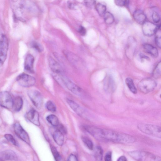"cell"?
<instances>
[{"instance_id":"1","label":"cell","mask_w":161,"mask_h":161,"mask_svg":"<svg viewBox=\"0 0 161 161\" xmlns=\"http://www.w3.org/2000/svg\"><path fill=\"white\" fill-rule=\"evenodd\" d=\"M136 139L128 134L108 129L101 130L100 141H111L116 143L128 144L135 143Z\"/></svg>"},{"instance_id":"2","label":"cell","mask_w":161,"mask_h":161,"mask_svg":"<svg viewBox=\"0 0 161 161\" xmlns=\"http://www.w3.org/2000/svg\"><path fill=\"white\" fill-rule=\"evenodd\" d=\"M128 155L134 159L138 161H161V158L151 153L141 151H136L128 152Z\"/></svg>"},{"instance_id":"3","label":"cell","mask_w":161,"mask_h":161,"mask_svg":"<svg viewBox=\"0 0 161 161\" xmlns=\"http://www.w3.org/2000/svg\"><path fill=\"white\" fill-rule=\"evenodd\" d=\"M138 129L142 132L153 137L160 139L161 130L160 127L154 125L139 124Z\"/></svg>"},{"instance_id":"4","label":"cell","mask_w":161,"mask_h":161,"mask_svg":"<svg viewBox=\"0 0 161 161\" xmlns=\"http://www.w3.org/2000/svg\"><path fill=\"white\" fill-rule=\"evenodd\" d=\"M156 83L152 78H147L142 79L138 84L139 91L144 94L148 93L153 91L156 87Z\"/></svg>"},{"instance_id":"5","label":"cell","mask_w":161,"mask_h":161,"mask_svg":"<svg viewBox=\"0 0 161 161\" xmlns=\"http://www.w3.org/2000/svg\"><path fill=\"white\" fill-rule=\"evenodd\" d=\"M8 48V38L5 35L2 34L0 37V68L3 65L7 58Z\"/></svg>"},{"instance_id":"6","label":"cell","mask_w":161,"mask_h":161,"mask_svg":"<svg viewBox=\"0 0 161 161\" xmlns=\"http://www.w3.org/2000/svg\"><path fill=\"white\" fill-rule=\"evenodd\" d=\"M28 95L33 104L38 109H41L43 105V98L41 94L35 90L28 92Z\"/></svg>"},{"instance_id":"7","label":"cell","mask_w":161,"mask_h":161,"mask_svg":"<svg viewBox=\"0 0 161 161\" xmlns=\"http://www.w3.org/2000/svg\"><path fill=\"white\" fill-rule=\"evenodd\" d=\"M13 99L10 94L8 92L4 91L0 93V106L9 110L13 109Z\"/></svg>"},{"instance_id":"8","label":"cell","mask_w":161,"mask_h":161,"mask_svg":"<svg viewBox=\"0 0 161 161\" xmlns=\"http://www.w3.org/2000/svg\"><path fill=\"white\" fill-rule=\"evenodd\" d=\"M16 80L21 86L24 87H32L36 83V80L34 77L25 73L19 75Z\"/></svg>"},{"instance_id":"9","label":"cell","mask_w":161,"mask_h":161,"mask_svg":"<svg viewBox=\"0 0 161 161\" xmlns=\"http://www.w3.org/2000/svg\"><path fill=\"white\" fill-rule=\"evenodd\" d=\"M62 84L70 91L74 94L80 96L81 95L82 91L77 85L72 81L63 74L60 75Z\"/></svg>"},{"instance_id":"10","label":"cell","mask_w":161,"mask_h":161,"mask_svg":"<svg viewBox=\"0 0 161 161\" xmlns=\"http://www.w3.org/2000/svg\"><path fill=\"white\" fill-rule=\"evenodd\" d=\"M13 127L14 132L17 136L26 143L30 144L31 142L28 134L20 124L18 123H16Z\"/></svg>"},{"instance_id":"11","label":"cell","mask_w":161,"mask_h":161,"mask_svg":"<svg viewBox=\"0 0 161 161\" xmlns=\"http://www.w3.org/2000/svg\"><path fill=\"white\" fill-rule=\"evenodd\" d=\"M136 46V39L133 37H129L126 49V54L128 58L131 59L133 58L135 55Z\"/></svg>"},{"instance_id":"12","label":"cell","mask_w":161,"mask_h":161,"mask_svg":"<svg viewBox=\"0 0 161 161\" xmlns=\"http://www.w3.org/2000/svg\"><path fill=\"white\" fill-rule=\"evenodd\" d=\"M159 26L150 22H145L142 25V31L144 34L150 37L155 34Z\"/></svg>"},{"instance_id":"13","label":"cell","mask_w":161,"mask_h":161,"mask_svg":"<svg viewBox=\"0 0 161 161\" xmlns=\"http://www.w3.org/2000/svg\"><path fill=\"white\" fill-rule=\"evenodd\" d=\"M104 88L105 91L108 93H111L114 92L116 86L115 82L112 77L110 75H107L104 80Z\"/></svg>"},{"instance_id":"14","label":"cell","mask_w":161,"mask_h":161,"mask_svg":"<svg viewBox=\"0 0 161 161\" xmlns=\"http://www.w3.org/2000/svg\"><path fill=\"white\" fill-rule=\"evenodd\" d=\"M26 117L30 122L37 126H39L40 122L38 112L34 109L30 110L26 113Z\"/></svg>"},{"instance_id":"15","label":"cell","mask_w":161,"mask_h":161,"mask_svg":"<svg viewBox=\"0 0 161 161\" xmlns=\"http://www.w3.org/2000/svg\"><path fill=\"white\" fill-rule=\"evenodd\" d=\"M48 62L51 69L54 74L60 75L63 74V71L61 66L54 59L51 57H49Z\"/></svg>"},{"instance_id":"16","label":"cell","mask_w":161,"mask_h":161,"mask_svg":"<svg viewBox=\"0 0 161 161\" xmlns=\"http://www.w3.org/2000/svg\"><path fill=\"white\" fill-rule=\"evenodd\" d=\"M18 159L16 153L11 150H6L0 153V160L15 161Z\"/></svg>"},{"instance_id":"17","label":"cell","mask_w":161,"mask_h":161,"mask_svg":"<svg viewBox=\"0 0 161 161\" xmlns=\"http://www.w3.org/2000/svg\"><path fill=\"white\" fill-rule=\"evenodd\" d=\"M34 62V58L33 55L30 54L27 55L25 59L24 63L25 70L30 73H33Z\"/></svg>"},{"instance_id":"18","label":"cell","mask_w":161,"mask_h":161,"mask_svg":"<svg viewBox=\"0 0 161 161\" xmlns=\"http://www.w3.org/2000/svg\"><path fill=\"white\" fill-rule=\"evenodd\" d=\"M67 102L72 109L80 116H83L85 112L83 109L73 101L70 99L67 100Z\"/></svg>"},{"instance_id":"19","label":"cell","mask_w":161,"mask_h":161,"mask_svg":"<svg viewBox=\"0 0 161 161\" xmlns=\"http://www.w3.org/2000/svg\"><path fill=\"white\" fill-rule=\"evenodd\" d=\"M134 19L138 24L143 25L146 22V17L144 13L141 10H137L133 13Z\"/></svg>"},{"instance_id":"20","label":"cell","mask_w":161,"mask_h":161,"mask_svg":"<svg viewBox=\"0 0 161 161\" xmlns=\"http://www.w3.org/2000/svg\"><path fill=\"white\" fill-rule=\"evenodd\" d=\"M53 137L54 141L58 145L62 146L64 143V134L57 129L53 133Z\"/></svg>"},{"instance_id":"21","label":"cell","mask_w":161,"mask_h":161,"mask_svg":"<svg viewBox=\"0 0 161 161\" xmlns=\"http://www.w3.org/2000/svg\"><path fill=\"white\" fill-rule=\"evenodd\" d=\"M143 47L144 51L152 57L156 58L158 57V50L154 46L150 44H146L143 45Z\"/></svg>"},{"instance_id":"22","label":"cell","mask_w":161,"mask_h":161,"mask_svg":"<svg viewBox=\"0 0 161 161\" xmlns=\"http://www.w3.org/2000/svg\"><path fill=\"white\" fill-rule=\"evenodd\" d=\"M23 104L22 98L20 96H17L14 99L13 109L16 112H19L22 109Z\"/></svg>"},{"instance_id":"23","label":"cell","mask_w":161,"mask_h":161,"mask_svg":"<svg viewBox=\"0 0 161 161\" xmlns=\"http://www.w3.org/2000/svg\"><path fill=\"white\" fill-rule=\"evenodd\" d=\"M64 53L66 58L69 61L75 65L78 64L79 62V59L74 53L67 50L64 51Z\"/></svg>"},{"instance_id":"24","label":"cell","mask_w":161,"mask_h":161,"mask_svg":"<svg viewBox=\"0 0 161 161\" xmlns=\"http://www.w3.org/2000/svg\"><path fill=\"white\" fill-rule=\"evenodd\" d=\"M125 83L130 90L132 93L134 94L137 93V89L132 78L130 77L127 78L125 80Z\"/></svg>"},{"instance_id":"25","label":"cell","mask_w":161,"mask_h":161,"mask_svg":"<svg viewBox=\"0 0 161 161\" xmlns=\"http://www.w3.org/2000/svg\"><path fill=\"white\" fill-rule=\"evenodd\" d=\"M46 120L53 126L57 127L59 125L58 118L55 115H50L46 117Z\"/></svg>"},{"instance_id":"26","label":"cell","mask_w":161,"mask_h":161,"mask_svg":"<svg viewBox=\"0 0 161 161\" xmlns=\"http://www.w3.org/2000/svg\"><path fill=\"white\" fill-rule=\"evenodd\" d=\"M155 34V44L158 47L160 48L161 46V30L160 25L159 26Z\"/></svg>"},{"instance_id":"27","label":"cell","mask_w":161,"mask_h":161,"mask_svg":"<svg viewBox=\"0 0 161 161\" xmlns=\"http://www.w3.org/2000/svg\"><path fill=\"white\" fill-rule=\"evenodd\" d=\"M103 17L104 22L107 24H111L114 22L115 18L113 15L109 12H106Z\"/></svg>"},{"instance_id":"28","label":"cell","mask_w":161,"mask_h":161,"mask_svg":"<svg viewBox=\"0 0 161 161\" xmlns=\"http://www.w3.org/2000/svg\"><path fill=\"white\" fill-rule=\"evenodd\" d=\"M161 61H159L155 66L152 75L154 78L158 79L160 77L161 75Z\"/></svg>"},{"instance_id":"29","label":"cell","mask_w":161,"mask_h":161,"mask_svg":"<svg viewBox=\"0 0 161 161\" xmlns=\"http://www.w3.org/2000/svg\"><path fill=\"white\" fill-rule=\"evenodd\" d=\"M95 8L99 15L101 17H103L106 12V6L99 3L96 5Z\"/></svg>"},{"instance_id":"30","label":"cell","mask_w":161,"mask_h":161,"mask_svg":"<svg viewBox=\"0 0 161 161\" xmlns=\"http://www.w3.org/2000/svg\"><path fill=\"white\" fill-rule=\"evenodd\" d=\"M103 151L101 147L97 146L96 149L94 156L96 159L98 161L102 160L103 158Z\"/></svg>"},{"instance_id":"31","label":"cell","mask_w":161,"mask_h":161,"mask_svg":"<svg viewBox=\"0 0 161 161\" xmlns=\"http://www.w3.org/2000/svg\"><path fill=\"white\" fill-rule=\"evenodd\" d=\"M82 140L88 148L92 150L93 149V144L92 141L87 137H84L82 138Z\"/></svg>"},{"instance_id":"32","label":"cell","mask_w":161,"mask_h":161,"mask_svg":"<svg viewBox=\"0 0 161 161\" xmlns=\"http://www.w3.org/2000/svg\"><path fill=\"white\" fill-rule=\"evenodd\" d=\"M51 149L53 155V157H54L56 160H61V157L55 147L51 146Z\"/></svg>"},{"instance_id":"33","label":"cell","mask_w":161,"mask_h":161,"mask_svg":"<svg viewBox=\"0 0 161 161\" xmlns=\"http://www.w3.org/2000/svg\"><path fill=\"white\" fill-rule=\"evenodd\" d=\"M84 4L87 7L92 9L96 7V0H84Z\"/></svg>"},{"instance_id":"34","label":"cell","mask_w":161,"mask_h":161,"mask_svg":"<svg viewBox=\"0 0 161 161\" xmlns=\"http://www.w3.org/2000/svg\"><path fill=\"white\" fill-rule=\"evenodd\" d=\"M46 106L47 109L52 112H54L56 111V105L54 103L50 101H49L47 102Z\"/></svg>"},{"instance_id":"35","label":"cell","mask_w":161,"mask_h":161,"mask_svg":"<svg viewBox=\"0 0 161 161\" xmlns=\"http://www.w3.org/2000/svg\"><path fill=\"white\" fill-rule=\"evenodd\" d=\"M129 0H115V4L118 6L123 7L128 6Z\"/></svg>"},{"instance_id":"36","label":"cell","mask_w":161,"mask_h":161,"mask_svg":"<svg viewBox=\"0 0 161 161\" xmlns=\"http://www.w3.org/2000/svg\"><path fill=\"white\" fill-rule=\"evenodd\" d=\"M4 136L7 141L10 142L15 146H18V143L16 140L12 135L10 134H6Z\"/></svg>"},{"instance_id":"37","label":"cell","mask_w":161,"mask_h":161,"mask_svg":"<svg viewBox=\"0 0 161 161\" xmlns=\"http://www.w3.org/2000/svg\"><path fill=\"white\" fill-rule=\"evenodd\" d=\"M32 46L39 52L42 51L43 49L41 45L36 42H33L32 44Z\"/></svg>"},{"instance_id":"38","label":"cell","mask_w":161,"mask_h":161,"mask_svg":"<svg viewBox=\"0 0 161 161\" xmlns=\"http://www.w3.org/2000/svg\"><path fill=\"white\" fill-rule=\"evenodd\" d=\"M152 19L155 23H158L160 21V17L158 13L156 12H154L152 15Z\"/></svg>"},{"instance_id":"39","label":"cell","mask_w":161,"mask_h":161,"mask_svg":"<svg viewBox=\"0 0 161 161\" xmlns=\"http://www.w3.org/2000/svg\"><path fill=\"white\" fill-rule=\"evenodd\" d=\"M112 159V153L110 151L107 152L104 157V160L106 161H111Z\"/></svg>"},{"instance_id":"40","label":"cell","mask_w":161,"mask_h":161,"mask_svg":"<svg viewBox=\"0 0 161 161\" xmlns=\"http://www.w3.org/2000/svg\"><path fill=\"white\" fill-rule=\"evenodd\" d=\"M79 33L82 36H85L86 33V30L83 26H80L78 30Z\"/></svg>"},{"instance_id":"41","label":"cell","mask_w":161,"mask_h":161,"mask_svg":"<svg viewBox=\"0 0 161 161\" xmlns=\"http://www.w3.org/2000/svg\"><path fill=\"white\" fill-rule=\"evenodd\" d=\"M68 160L71 161H77L78 160L76 156L72 154L69 156Z\"/></svg>"},{"instance_id":"42","label":"cell","mask_w":161,"mask_h":161,"mask_svg":"<svg viewBox=\"0 0 161 161\" xmlns=\"http://www.w3.org/2000/svg\"><path fill=\"white\" fill-rule=\"evenodd\" d=\"M127 159L124 156H122L120 157L118 159L117 161H126Z\"/></svg>"}]
</instances>
